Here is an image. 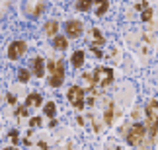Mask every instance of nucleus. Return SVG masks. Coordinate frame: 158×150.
<instances>
[{
  "label": "nucleus",
  "instance_id": "3",
  "mask_svg": "<svg viewBox=\"0 0 158 150\" xmlns=\"http://www.w3.org/2000/svg\"><path fill=\"white\" fill-rule=\"evenodd\" d=\"M92 76H94V86L96 88H107V86H111V82H113V70L109 67H98L92 72Z\"/></svg>",
  "mask_w": 158,
  "mask_h": 150
},
{
  "label": "nucleus",
  "instance_id": "2",
  "mask_svg": "<svg viewBox=\"0 0 158 150\" xmlns=\"http://www.w3.org/2000/svg\"><path fill=\"white\" fill-rule=\"evenodd\" d=\"M147 135H148V131H147V125H144V123H133L131 127L127 129L125 139H127V142H129L131 146L144 148V146H147V142H144Z\"/></svg>",
  "mask_w": 158,
  "mask_h": 150
},
{
  "label": "nucleus",
  "instance_id": "11",
  "mask_svg": "<svg viewBox=\"0 0 158 150\" xmlns=\"http://www.w3.org/2000/svg\"><path fill=\"white\" fill-rule=\"evenodd\" d=\"M41 101H43V98H41L39 94H29L26 98L23 107H26V109H29V107H37V105H41Z\"/></svg>",
  "mask_w": 158,
  "mask_h": 150
},
{
  "label": "nucleus",
  "instance_id": "13",
  "mask_svg": "<svg viewBox=\"0 0 158 150\" xmlns=\"http://www.w3.org/2000/svg\"><path fill=\"white\" fill-rule=\"evenodd\" d=\"M53 47L59 51H64L66 47H69V41H66V37H63V35H55L53 37Z\"/></svg>",
  "mask_w": 158,
  "mask_h": 150
},
{
  "label": "nucleus",
  "instance_id": "16",
  "mask_svg": "<svg viewBox=\"0 0 158 150\" xmlns=\"http://www.w3.org/2000/svg\"><path fill=\"white\" fill-rule=\"evenodd\" d=\"M43 109H45V115L49 119H55V115H57V105H55V101H47V103H43Z\"/></svg>",
  "mask_w": 158,
  "mask_h": 150
},
{
  "label": "nucleus",
  "instance_id": "23",
  "mask_svg": "<svg viewBox=\"0 0 158 150\" xmlns=\"http://www.w3.org/2000/svg\"><path fill=\"white\" fill-rule=\"evenodd\" d=\"M10 139H12V142H14V144H18V142H20V136H18V131H10Z\"/></svg>",
  "mask_w": 158,
  "mask_h": 150
},
{
  "label": "nucleus",
  "instance_id": "14",
  "mask_svg": "<svg viewBox=\"0 0 158 150\" xmlns=\"http://www.w3.org/2000/svg\"><path fill=\"white\" fill-rule=\"evenodd\" d=\"M96 4V16H104L109 8V0H94Z\"/></svg>",
  "mask_w": 158,
  "mask_h": 150
},
{
  "label": "nucleus",
  "instance_id": "20",
  "mask_svg": "<svg viewBox=\"0 0 158 150\" xmlns=\"http://www.w3.org/2000/svg\"><path fill=\"white\" fill-rule=\"evenodd\" d=\"M29 76H31V72H29V70H26V68H20V70H18V80H20V82L26 84V82L29 80Z\"/></svg>",
  "mask_w": 158,
  "mask_h": 150
},
{
  "label": "nucleus",
  "instance_id": "1",
  "mask_svg": "<svg viewBox=\"0 0 158 150\" xmlns=\"http://www.w3.org/2000/svg\"><path fill=\"white\" fill-rule=\"evenodd\" d=\"M144 115H147V131L152 142L158 136V99H148L144 105Z\"/></svg>",
  "mask_w": 158,
  "mask_h": 150
},
{
  "label": "nucleus",
  "instance_id": "15",
  "mask_svg": "<svg viewBox=\"0 0 158 150\" xmlns=\"http://www.w3.org/2000/svg\"><path fill=\"white\" fill-rule=\"evenodd\" d=\"M84 59H86L84 51H74V55H72V67H74V68H80L82 64H84Z\"/></svg>",
  "mask_w": 158,
  "mask_h": 150
},
{
  "label": "nucleus",
  "instance_id": "12",
  "mask_svg": "<svg viewBox=\"0 0 158 150\" xmlns=\"http://www.w3.org/2000/svg\"><path fill=\"white\" fill-rule=\"evenodd\" d=\"M90 33H92V37H94V41H92V47H102V45L106 43V37H104V33H102L98 27H92V31H90Z\"/></svg>",
  "mask_w": 158,
  "mask_h": 150
},
{
  "label": "nucleus",
  "instance_id": "7",
  "mask_svg": "<svg viewBox=\"0 0 158 150\" xmlns=\"http://www.w3.org/2000/svg\"><path fill=\"white\" fill-rule=\"evenodd\" d=\"M63 82H64V63L59 61L55 72L49 78V88H59V86H63Z\"/></svg>",
  "mask_w": 158,
  "mask_h": 150
},
{
  "label": "nucleus",
  "instance_id": "6",
  "mask_svg": "<svg viewBox=\"0 0 158 150\" xmlns=\"http://www.w3.org/2000/svg\"><path fill=\"white\" fill-rule=\"evenodd\" d=\"M26 49H27V45H26V41L23 39H16V41H12L10 43V47H8V59L10 61H16V59H20L23 53H26Z\"/></svg>",
  "mask_w": 158,
  "mask_h": 150
},
{
  "label": "nucleus",
  "instance_id": "29",
  "mask_svg": "<svg viewBox=\"0 0 158 150\" xmlns=\"http://www.w3.org/2000/svg\"><path fill=\"white\" fill-rule=\"evenodd\" d=\"M66 150H72V146H70V142H69V146H66Z\"/></svg>",
  "mask_w": 158,
  "mask_h": 150
},
{
  "label": "nucleus",
  "instance_id": "21",
  "mask_svg": "<svg viewBox=\"0 0 158 150\" xmlns=\"http://www.w3.org/2000/svg\"><path fill=\"white\" fill-rule=\"evenodd\" d=\"M141 18H143V22H150V20H152V10H150L148 6H147V8L143 10V14H141Z\"/></svg>",
  "mask_w": 158,
  "mask_h": 150
},
{
  "label": "nucleus",
  "instance_id": "4",
  "mask_svg": "<svg viewBox=\"0 0 158 150\" xmlns=\"http://www.w3.org/2000/svg\"><path fill=\"white\" fill-rule=\"evenodd\" d=\"M23 14L31 20H37V18L45 12V0H23L22 4Z\"/></svg>",
  "mask_w": 158,
  "mask_h": 150
},
{
  "label": "nucleus",
  "instance_id": "25",
  "mask_svg": "<svg viewBox=\"0 0 158 150\" xmlns=\"http://www.w3.org/2000/svg\"><path fill=\"white\" fill-rule=\"evenodd\" d=\"M92 53H94V55L98 57V59H102V57H104V55H102V51L98 49V47H92Z\"/></svg>",
  "mask_w": 158,
  "mask_h": 150
},
{
  "label": "nucleus",
  "instance_id": "10",
  "mask_svg": "<svg viewBox=\"0 0 158 150\" xmlns=\"http://www.w3.org/2000/svg\"><path fill=\"white\" fill-rule=\"evenodd\" d=\"M113 119H115V103L111 99H107L106 101V111H104V121H106V125H111Z\"/></svg>",
  "mask_w": 158,
  "mask_h": 150
},
{
  "label": "nucleus",
  "instance_id": "9",
  "mask_svg": "<svg viewBox=\"0 0 158 150\" xmlns=\"http://www.w3.org/2000/svg\"><path fill=\"white\" fill-rule=\"evenodd\" d=\"M31 74L37 76V78H43V74H45V61L41 57L31 59Z\"/></svg>",
  "mask_w": 158,
  "mask_h": 150
},
{
  "label": "nucleus",
  "instance_id": "26",
  "mask_svg": "<svg viewBox=\"0 0 158 150\" xmlns=\"http://www.w3.org/2000/svg\"><path fill=\"white\" fill-rule=\"evenodd\" d=\"M8 101H10V103H16V98H14V94H8Z\"/></svg>",
  "mask_w": 158,
  "mask_h": 150
},
{
  "label": "nucleus",
  "instance_id": "22",
  "mask_svg": "<svg viewBox=\"0 0 158 150\" xmlns=\"http://www.w3.org/2000/svg\"><path fill=\"white\" fill-rule=\"evenodd\" d=\"M29 127H41V117H31L29 119Z\"/></svg>",
  "mask_w": 158,
  "mask_h": 150
},
{
  "label": "nucleus",
  "instance_id": "17",
  "mask_svg": "<svg viewBox=\"0 0 158 150\" xmlns=\"http://www.w3.org/2000/svg\"><path fill=\"white\" fill-rule=\"evenodd\" d=\"M57 29H59V23L55 22V20H51V22H47V23H45V33L49 35V37H53V35L57 33Z\"/></svg>",
  "mask_w": 158,
  "mask_h": 150
},
{
  "label": "nucleus",
  "instance_id": "27",
  "mask_svg": "<svg viewBox=\"0 0 158 150\" xmlns=\"http://www.w3.org/2000/svg\"><path fill=\"white\" fill-rule=\"evenodd\" d=\"M76 123L78 125H84V117H76Z\"/></svg>",
  "mask_w": 158,
  "mask_h": 150
},
{
  "label": "nucleus",
  "instance_id": "28",
  "mask_svg": "<svg viewBox=\"0 0 158 150\" xmlns=\"http://www.w3.org/2000/svg\"><path fill=\"white\" fill-rule=\"evenodd\" d=\"M4 150H18L16 146H8V148H4Z\"/></svg>",
  "mask_w": 158,
  "mask_h": 150
},
{
  "label": "nucleus",
  "instance_id": "19",
  "mask_svg": "<svg viewBox=\"0 0 158 150\" xmlns=\"http://www.w3.org/2000/svg\"><path fill=\"white\" fill-rule=\"evenodd\" d=\"M10 8H12V0H0V20L10 12Z\"/></svg>",
  "mask_w": 158,
  "mask_h": 150
},
{
  "label": "nucleus",
  "instance_id": "5",
  "mask_svg": "<svg viewBox=\"0 0 158 150\" xmlns=\"http://www.w3.org/2000/svg\"><path fill=\"white\" fill-rule=\"evenodd\" d=\"M86 90L80 88V86H72L69 88V94H66V98L72 105H74V109H84V105H86Z\"/></svg>",
  "mask_w": 158,
  "mask_h": 150
},
{
  "label": "nucleus",
  "instance_id": "24",
  "mask_svg": "<svg viewBox=\"0 0 158 150\" xmlns=\"http://www.w3.org/2000/svg\"><path fill=\"white\" fill-rule=\"evenodd\" d=\"M47 68H49V72L53 74V72H55V68H57V63H53V61H49V63H47Z\"/></svg>",
  "mask_w": 158,
  "mask_h": 150
},
{
  "label": "nucleus",
  "instance_id": "18",
  "mask_svg": "<svg viewBox=\"0 0 158 150\" xmlns=\"http://www.w3.org/2000/svg\"><path fill=\"white\" fill-rule=\"evenodd\" d=\"M92 2H94V0H78L74 8H76L78 12H88L90 8H92Z\"/></svg>",
  "mask_w": 158,
  "mask_h": 150
},
{
  "label": "nucleus",
  "instance_id": "8",
  "mask_svg": "<svg viewBox=\"0 0 158 150\" xmlns=\"http://www.w3.org/2000/svg\"><path fill=\"white\" fill-rule=\"evenodd\" d=\"M64 31H66V37L76 39V37H80V35H82L84 26H82V22H78V20H69V22L64 23Z\"/></svg>",
  "mask_w": 158,
  "mask_h": 150
}]
</instances>
